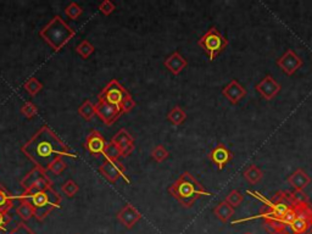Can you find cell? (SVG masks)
<instances>
[{"instance_id":"obj_1","label":"cell","mask_w":312,"mask_h":234,"mask_svg":"<svg viewBox=\"0 0 312 234\" xmlns=\"http://www.w3.org/2000/svg\"><path fill=\"white\" fill-rule=\"evenodd\" d=\"M21 151L35 165V167L47 171L53 161L59 158H77L64 141L59 138L50 127L44 125L32 135V138L21 148Z\"/></svg>"},{"instance_id":"obj_2","label":"cell","mask_w":312,"mask_h":234,"mask_svg":"<svg viewBox=\"0 0 312 234\" xmlns=\"http://www.w3.org/2000/svg\"><path fill=\"white\" fill-rule=\"evenodd\" d=\"M168 193L184 207H191L201 197H211V193L205 190L189 172H183L178 180L170 185Z\"/></svg>"},{"instance_id":"obj_3","label":"cell","mask_w":312,"mask_h":234,"mask_svg":"<svg viewBox=\"0 0 312 234\" xmlns=\"http://www.w3.org/2000/svg\"><path fill=\"white\" fill-rule=\"evenodd\" d=\"M41 37L55 51L66 47L71 39L76 37V32L64 21L60 15H55L43 28L39 31Z\"/></svg>"},{"instance_id":"obj_4","label":"cell","mask_w":312,"mask_h":234,"mask_svg":"<svg viewBox=\"0 0 312 234\" xmlns=\"http://www.w3.org/2000/svg\"><path fill=\"white\" fill-rule=\"evenodd\" d=\"M16 199L31 204L34 209V217L38 221H43L48 215L61 206V195L53 187L37 193H24L16 197Z\"/></svg>"},{"instance_id":"obj_5","label":"cell","mask_w":312,"mask_h":234,"mask_svg":"<svg viewBox=\"0 0 312 234\" xmlns=\"http://www.w3.org/2000/svg\"><path fill=\"white\" fill-rule=\"evenodd\" d=\"M298 213L295 220L285 227L282 234H311L312 233V205L310 203L297 205Z\"/></svg>"},{"instance_id":"obj_6","label":"cell","mask_w":312,"mask_h":234,"mask_svg":"<svg viewBox=\"0 0 312 234\" xmlns=\"http://www.w3.org/2000/svg\"><path fill=\"white\" fill-rule=\"evenodd\" d=\"M198 44L204 49L205 53L209 55L210 61H212L221 51L226 49L228 45V41L220 33L219 29L212 27L199 39Z\"/></svg>"},{"instance_id":"obj_7","label":"cell","mask_w":312,"mask_h":234,"mask_svg":"<svg viewBox=\"0 0 312 234\" xmlns=\"http://www.w3.org/2000/svg\"><path fill=\"white\" fill-rule=\"evenodd\" d=\"M51 185L53 182L49 178L47 171L39 167H34L21 181V187L25 189V193H37L51 188Z\"/></svg>"},{"instance_id":"obj_8","label":"cell","mask_w":312,"mask_h":234,"mask_svg":"<svg viewBox=\"0 0 312 234\" xmlns=\"http://www.w3.org/2000/svg\"><path fill=\"white\" fill-rule=\"evenodd\" d=\"M127 95H129L128 90L117 80H111L102 90V93L99 94V100L120 107Z\"/></svg>"},{"instance_id":"obj_9","label":"cell","mask_w":312,"mask_h":234,"mask_svg":"<svg viewBox=\"0 0 312 234\" xmlns=\"http://www.w3.org/2000/svg\"><path fill=\"white\" fill-rule=\"evenodd\" d=\"M99 172L106 178L110 183H116L120 178H123L127 183H129V178L126 176V168L119 161H109L105 160L99 166Z\"/></svg>"},{"instance_id":"obj_10","label":"cell","mask_w":312,"mask_h":234,"mask_svg":"<svg viewBox=\"0 0 312 234\" xmlns=\"http://www.w3.org/2000/svg\"><path fill=\"white\" fill-rule=\"evenodd\" d=\"M95 110H96V115L99 116V119L105 123L106 126H112L119 117L122 115V111L120 107H117L115 105H111V104L102 102L99 100L98 104H95Z\"/></svg>"},{"instance_id":"obj_11","label":"cell","mask_w":312,"mask_h":234,"mask_svg":"<svg viewBox=\"0 0 312 234\" xmlns=\"http://www.w3.org/2000/svg\"><path fill=\"white\" fill-rule=\"evenodd\" d=\"M111 142L115 143V144L121 149L122 158H127V156L131 155L133 150H134V139H133V136L129 134L128 131L125 128L120 129V131L113 135Z\"/></svg>"},{"instance_id":"obj_12","label":"cell","mask_w":312,"mask_h":234,"mask_svg":"<svg viewBox=\"0 0 312 234\" xmlns=\"http://www.w3.org/2000/svg\"><path fill=\"white\" fill-rule=\"evenodd\" d=\"M277 65L285 73L291 76L292 73L297 72L299 68L302 66V60L291 49H289V50H287V53L283 55L281 59H278Z\"/></svg>"},{"instance_id":"obj_13","label":"cell","mask_w":312,"mask_h":234,"mask_svg":"<svg viewBox=\"0 0 312 234\" xmlns=\"http://www.w3.org/2000/svg\"><path fill=\"white\" fill-rule=\"evenodd\" d=\"M142 219V215L134 206L131 204L125 205V207L117 213V220L119 222L125 226L127 229H131L134 227V224Z\"/></svg>"},{"instance_id":"obj_14","label":"cell","mask_w":312,"mask_h":234,"mask_svg":"<svg viewBox=\"0 0 312 234\" xmlns=\"http://www.w3.org/2000/svg\"><path fill=\"white\" fill-rule=\"evenodd\" d=\"M107 143L104 139V136L99 131H93L89 135L87 136L86 142H84V148L92 155H103L105 150Z\"/></svg>"},{"instance_id":"obj_15","label":"cell","mask_w":312,"mask_h":234,"mask_svg":"<svg viewBox=\"0 0 312 234\" xmlns=\"http://www.w3.org/2000/svg\"><path fill=\"white\" fill-rule=\"evenodd\" d=\"M256 90L265 98L266 100H271L275 98L281 90V86L271 74H267L263 80L256 86Z\"/></svg>"},{"instance_id":"obj_16","label":"cell","mask_w":312,"mask_h":234,"mask_svg":"<svg viewBox=\"0 0 312 234\" xmlns=\"http://www.w3.org/2000/svg\"><path fill=\"white\" fill-rule=\"evenodd\" d=\"M210 160L213 162L215 165L219 167V170H222V168L226 166L228 162L232 160V152H230L228 149L226 148V145L223 144H219L217 146H215V148L211 150V152L209 154Z\"/></svg>"},{"instance_id":"obj_17","label":"cell","mask_w":312,"mask_h":234,"mask_svg":"<svg viewBox=\"0 0 312 234\" xmlns=\"http://www.w3.org/2000/svg\"><path fill=\"white\" fill-rule=\"evenodd\" d=\"M222 94L232 104H238L246 95V90L237 80H232L223 88Z\"/></svg>"},{"instance_id":"obj_18","label":"cell","mask_w":312,"mask_h":234,"mask_svg":"<svg viewBox=\"0 0 312 234\" xmlns=\"http://www.w3.org/2000/svg\"><path fill=\"white\" fill-rule=\"evenodd\" d=\"M164 64L166 68H167L172 74H174V76H178L188 65L187 60H185L178 51H174L173 54H171L170 56L166 59Z\"/></svg>"},{"instance_id":"obj_19","label":"cell","mask_w":312,"mask_h":234,"mask_svg":"<svg viewBox=\"0 0 312 234\" xmlns=\"http://www.w3.org/2000/svg\"><path fill=\"white\" fill-rule=\"evenodd\" d=\"M288 183L294 187L295 189L302 190L305 187H307L308 184L311 183V178L308 177V174L301 168H298L294 173L289 176L288 178Z\"/></svg>"},{"instance_id":"obj_20","label":"cell","mask_w":312,"mask_h":234,"mask_svg":"<svg viewBox=\"0 0 312 234\" xmlns=\"http://www.w3.org/2000/svg\"><path fill=\"white\" fill-rule=\"evenodd\" d=\"M213 213L216 215V217L220 221H222L223 223H226V222H228V221L230 220V217L234 215V207L230 206V205L227 203L226 200L221 201V203L213 209Z\"/></svg>"},{"instance_id":"obj_21","label":"cell","mask_w":312,"mask_h":234,"mask_svg":"<svg viewBox=\"0 0 312 234\" xmlns=\"http://www.w3.org/2000/svg\"><path fill=\"white\" fill-rule=\"evenodd\" d=\"M15 199L16 197L10 195L8 191L0 185V211H2V212L8 213L9 210H11L12 206H14Z\"/></svg>"},{"instance_id":"obj_22","label":"cell","mask_w":312,"mask_h":234,"mask_svg":"<svg viewBox=\"0 0 312 234\" xmlns=\"http://www.w3.org/2000/svg\"><path fill=\"white\" fill-rule=\"evenodd\" d=\"M167 119L173 126H181L182 123L185 121V119H187V113H185V111L181 106H174L173 109L168 112Z\"/></svg>"},{"instance_id":"obj_23","label":"cell","mask_w":312,"mask_h":234,"mask_svg":"<svg viewBox=\"0 0 312 234\" xmlns=\"http://www.w3.org/2000/svg\"><path fill=\"white\" fill-rule=\"evenodd\" d=\"M78 113L86 121H90L93 119L94 115H96L95 110V104H93L90 100H86L82 105L78 107Z\"/></svg>"},{"instance_id":"obj_24","label":"cell","mask_w":312,"mask_h":234,"mask_svg":"<svg viewBox=\"0 0 312 234\" xmlns=\"http://www.w3.org/2000/svg\"><path fill=\"white\" fill-rule=\"evenodd\" d=\"M243 176L248 180L251 184H256L258 182L261 181L262 178V172L256 165H250L245 170L243 171Z\"/></svg>"},{"instance_id":"obj_25","label":"cell","mask_w":312,"mask_h":234,"mask_svg":"<svg viewBox=\"0 0 312 234\" xmlns=\"http://www.w3.org/2000/svg\"><path fill=\"white\" fill-rule=\"evenodd\" d=\"M103 156L105 158V160L119 161V159L122 158L121 149H120L119 146L115 144V143L110 142L106 144V148H105V150H104Z\"/></svg>"},{"instance_id":"obj_26","label":"cell","mask_w":312,"mask_h":234,"mask_svg":"<svg viewBox=\"0 0 312 234\" xmlns=\"http://www.w3.org/2000/svg\"><path fill=\"white\" fill-rule=\"evenodd\" d=\"M16 213L24 221H28L34 216V209L27 201H21L18 206L16 207Z\"/></svg>"},{"instance_id":"obj_27","label":"cell","mask_w":312,"mask_h":234,"mask_svg":"<svg viewBox=\"0 0 312 234\" xmlns=\"http://www.w3.org/2000/svg\"><path fill=\"white\" fill-rule=\"evenodd\" d=\"M24 88L26 89V92L29 94V95L35 96L39 92H41L42 89H43V84L39 82L38 78L31 77V78H28V80L24 83Z\"/></svg>"},{"instance_id":"obj_28","label":"cell","mask_w":312,"mask_h":234,"mask_svg":"<svg viewBox=\"0 0 312 234\" xmlns=\"http://www.w3.org/2000/svg\"><path fill=\"white\" fill-rule=\"evenodd\" d=\"M76 51L82 59H88L95 51V48H94V45L90 44L87 39H83L76 47Z\"/></svg>"},{"instance_id":"obj_29","label":"cell","mask_w":312,"mask_h":234,"mask_svg":"<svg viewBox=\"0 0 312 234\" xmlns=\"http://www.w3.org/2000/svg\"><path fill=\"white\" fill-rule=\"evenodd\" d=\"M65 14L71 20H77L83 14V9L78 5V3L71 2L70 4L66 6V9H65Z\"/></svg>"},{"instance_id":"obj_30","label":"cell","mask_w":312,"mask_h":234,"mask_svg":"<svg viewBox=\"0 0 312 234\" xmlns=\"http://www.w3.org/2000/svg\"><path fill=\"white\" fill-rule=\"evenodd\" d=\"M66 168H67V164H66V162L64 161V159H63V158H59V159H56V160H55V161L51 162L50 166H49L47 171L51 172V173L55 174V176H59V174L63 173V172H64L65 170H66Z\"/></svg>"},{"instance_id":"obj_31","label":"cell","mask_w":312,"mask_h":234,"mask_svg":"<svg viewBox=\"0 0 312 234\" xmlns=\"http://www.w3.org/2000/svg\"><path fill=\"white\" fill-rule=\"evenodd\" d=\"M78 190H80V187H78V184L72 180L66 181L63 184V187H61V191L68 198L74 197V195L78 193Z\"/></svg>"},{"instance_id":"obj_32","label":"cell","mask_w":312,"mask_h":234,"mask_svg":"<svg viewBox=\"0 0 312 234\" xmlns=\"http://www.w3.org/2000/svg\"><path fill=\"white\" fill-rule=\"evenodd\" d=\"M151 158L156 162H162L168 158V151L164 145H156L151 150Z\"/></svg>"},{"instance_id":"obj_33","label":"cell","mask_w":312,"mask_h":234,"mask_svg":"<svg viewBox=\"0 0 312 234\" xmlns=\"http://www.w3.org/2000/svg\"><path fill=\"white\" fill-rule=\"evenodd\" d=\"M38 109L32 102H26L24 105L21 106V113L24 115L26 119H33L37 115Z\"/></svg>"},{"instance_id":"obj_34","label":"cell","mask_w":312,"mask_h":234,"mask_svg":"<svg viewBox=\"0 0 312 234\" xmlns=\"http://www.w3.org/2000/svg\"><path fill=\"white\" fill-rule=\"evenodd\" d=\"M243 199H244L243 194L240 193L239 190H232L228 195H227L226 201L230 205V206L237 207L243 203Z\"/></svg>"},{"instance_id":"obj_35","label":"cell","mask_w":312,"mask_h":234,"mask_svg":"<svg viewBox=\"0 0 312 234\" xmlns=\"http://www.w3.org/2000/svg\"><path fill=\"white\" fill-rule=\"evenodd\" d=\"M290 199L294 205H302V204L310 203V199H308L307 195L302 190H298V189H295L292 193H290Z\"/></svg>"},{"instance_id":"obj_36","label":"cell","mask_w":312,"mask_h":234,"mask_svg":"<svg viewBox=\"0 0 312 234\" xmlns=\"http://www.w3.org/2000/svg\"><path fill=\"white\" fill-rule=\"evenodd\" d=\"M116 6L113 4L112 2H110V0H104L102 4L99 5V11L102 12L104 16H109L111 15L113 11H115Z\"/></svg>"},{"instance_id":"obj_37","label":"cell","mask_w":312,"mask_h":234,"mask_svg":"<svg viewBox=\"0 0 312 234\" xmlns=\"http://www.w3.org/2000/svg\"><path fill=\"white\" fill-rule=\"evenodd\" d=\"M121 111H122V113H127V112H129V111H132L133 109H134L135 107V102L134 100H133V98L131 96V94H129V95H127L125 99H123V102H122V104H121Z\"/></svg>"},{"instance_id":"obj_38","label":"cell","mask_w":312,"mask_h":234,"mask_svg":"<svg viewBox=\"0 0 312 234\" xmlns=\"http://www.w3.org/2000/svg\"><path fill=\"white\" fill-rule=\"evenodd\" d=\"M10 234H35L27 224L25 223H17V226L10 232Z\"/></svg>"},{"instance_id":"obj_39","label":"cell","mask_w":312,"mask_h":234,"mask_svg":"<svg viewBox=\"0 0 312 234\" xmlns=\"http://www.w3.org/2000/svg\"><path fill=\"white\" fill-rule=\"evenodd\" d=\"M11 221V216L6 212H2L0 211V230H5L6 224Z\"/></svg>"},{"instance_id":"obj_40","label":"cell","mask_w":312,"mask_h":234,"mask_svg":"<svg viewBox=\"0 0 312 234\" xmlns=\"http://www.w3.org/2000/svg\"><path fill=\"white\" fill-rule=\"evenodd\" d=\"M244 234H252L251 232H246V233H244Z\"/></svg>"}]
</instances>
